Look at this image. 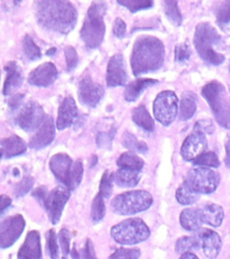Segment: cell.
<instances>
[{"label": "cell", "instance_id": "obj_1", "mask_svg": "<svg viewBox=\"0 0 230 259\" xmlns=\"http://www.w3.org/2000/svg\"><path fill=\"white\" fill-rule=\"evenodd\" d=\"M37 23L47 30L68 34L77 24V11L70 2H35Z\"/></svg>", "mask_w": 230, "mask_h": 259}, {"label": "cell", "instance_id": "obj_2", "mask_svg": "<svg viewBox=\"0 0 230 259\" xmlns=\"http://www.w3.org/2000/svg\"><path fill=\"white\" fill-rule=\"evenodd\" d=\"M165 47L163 42L152 35H141L136 40L131 56L134 76L155 72L164 63Z\"/></svg>", "mask_w": 230, "mask_h": 259}, {"label": "cell", "instance_id": "obj_3", "mask_svg": "<svg viewBox=\"0 0 230 259\" xmlns=\"http://www.w3.org/2000/svg\"><path fill=\"white\" fill-rule=\"evenodd\" d=\"M222 44V36L217 29L207 22L199 23L194 34V46L203 61L219 66L225 61V56L217 51Z\"/></svg>", "mask_w": 230, "mask_h": 259}, {"label": "cell", "instance_id": "obj_4", "mask_svg": "<svg viewBox=\"0 0 230 259\" xmlns=\"http://www.w3.org/2000/svg\"><path fill=\"white\" fill-rule=\"evenodd\" d=\"M107 11V5L104 2H94L87 11L84 23L80 31L81 39L88 49H96L101 46L106 32L104 16Z\"/></svg>", "mask_w": 230, "mask_h": 259}, {"label": "cell", "instance_id": "obj_5", "mask_svg": "<svg viewBox=\"0 0 230 259\" xmlns=\"http://www.w3.org/2000/svg\"><path fill=\"white\" fill-rule=\"evenodd\" d=\"M201 95L219 124L230 130V94L225 86L219 81L208 82L202 88Z\"/></svg>", "mask_w": 230, "mask_h": 259}, {"label": "cell", "instance_id": "obj_6", "mask_svg": "<svg viewBox=\"0 0 230 259\" xmlns=\"http://www.w3.org/2000/svg\"><path fill=\"white\" fill-rule=\"evenodd\" d=\"M110 233L116 243L130 246L148 240L151 235V230L142 219L132 218L114 225Z\"/></svg>", "mask_w": 230, "mask_h": 259}, {"label": "cell", "instance_id": "obj_7", "mask_svg": "<svg viewBox=\"0 0 230 259\" xmlns=\"http://www.w3.org/2000/svg\"><path fill=\"white\" fill-rule=\"evenodd\" d=\"M153 204V196L144 190L130 191L119 194L111 202L114 212L121 215H132L149 209Z\"/></svg>", "mask_w": 230, "mask_h": 259}, {"label": "cell", "instance_id": "obj_8", "mask_svg": "<svg viewBox=\"0 0 230 259\" xmlns=\"http://www.w3.org/2000/svg\"><path fill=\"white\" fill-rule=\"evenodd\" d=\"M185 182L197 194H211L220 183L218 172L206 167H197L188 172Z\"/></svg>", "mask_w": 230, "mask_h": 259}, {"label": "cell", "instance_id": "obj_9", "mask_svg": "<svg viewBox=\"0 0 230 259\" xmlns=\"http://www.w3.org/2000/svg\"><path fill=\"white\" fill-rule=\"evenodd\" d=\"M155 118L163 125H170L178 113V98L174 92L165 91L160 93L154 102Z\"/></svg>", "mask_w": 230, "mask_h": 259}, {"label": "cell", "instance_id": "obj_10", "mask_svg": "<svg viewBox=\"0 0 230 259\" xmlns=\"http://www.w3.org/2000/svg\"><path fill=\"white\" fill-rule=\"evenodd\" d=\"M46 115L41 106L35 101L25 103L18 112L15 121L25 132H32L43 123Z\"/></svg>", "mask_w": 230, "mask_h": 259}, {"label": "cell", "instance_id": "obj_11", "mask_svg": "<svg viewBox=\"0 0 230 259\" xmlns=\"http://www.w3.org/2000/svg\"><path fill=\"white\" fill-rule=\"evenodd\" d=\"M70 195L71 191L66 186H57L49 192L44 206L48 213L49 220L53 225H56L60 221L62 211H64Z\"/></svg>", "mask_w": 230, "mask_h": 259}, {"label": "cell", "instance_id": "obj_12", "mask_svg": "<svg viewBox=\"0 0 230 259\" xmlns=\"http://www.w3.org/2000/svg\"><path fill=\"white\" fill-rule=\"evenodd\" d=\"M26 223L22 214H15L2 222L0 227V246L8 249L13 246L25 229Z\"/></svg>", "mask_w": 230, "mask_h": 259}, {"label": "cell", "instance_id": "obj_13", "mask_svg": "<svg viewBox=\"0 0 230 259\" xmlns=\"http://www.w3.org/2000/svg\"><path fill=\"white\" fill-rule=\"evenodd\" d=\"M105 95L103 86L91 80L90 77H84L79 83V100L90 108L97 107Z\"/></svg>", "mask_w": 230, "mask_h": 259}, {"label": "cell", "instance_id": "obj_14", "mask_svg": "<svg viewBox=\"0 0 230 259\" xmlns=\"http://www.w3.org/2000/svg\"><path fill=\"white\" fill-rule=\"evenodd\" d=\"M207 148V140L204 134L193 131L188 136L180 148V155L186 161H194L197 157L205 153Z\"/></svg>", "mask_w": 230, "mask_h": 259}, {"label": "cell", "instance_id": "obj_15", "mask_svg": "<svg viewBox=\"0 0 230 259\" xmlns=\"http://www.w3.org/2000/svg\"><path fill=\"white\" fill-rule=\"evenodd\" d=\"M55 139V123L52 116L47 115L37 128L36 133L29 140V147L32 149H43L50 145Z\"/></svg>", "mask_w": 230, "mask_h": 259}, {"label": "cell", "instance_id": "obj_16", "mask_svg": "<svg viewBox=\"0 0 230 259\" xmlns=\"http://www.w3.org/2000/svg\"><path fill=\"white\" fill-rule=\"evenodd\" d=\"M128 80L127 70H125L123 56L121 54L113 55L107 67L106 83L109 88H116V86H123Z\"/></svg>", "mask_w": 230, "mask_h": 259}, {"label": "cell", "instance_id": "obj_17", "mask_svg": "<svg viewBox=\"0 0 230 259\" xmlns=\"http://www.w3.org/2000/svg\"><path fill=\"white\" fill-rule=\"evenodd\" d=\"M58 77V71L52 62H45L34 69L28 76V83L38 88H48Z\"/></svg>", "mask_w": 230, "mask_h": 259}, {"label": "cell", "instance_id": "obj_18", "mask_svg": "<svg viewBox=\"0 0 230 259\" xmlns=\"http://www.w3.org/2000/svg\"><path fill=\"white\" fill-rule=\"evenodd\" d=\"M74 161L66 153H59L54 155L49 162V167L52 174L64 186H67L71 172L73 169Z\"/></svg>", "mask_w": 230, "mask_h": 259}, {"label": "cell", "instance_id": "obj_19", "mask_svg": "<svg viewBox=\"0 0 230 259\" xmlns=\"http://www.w3.org/2000/svg\"><path fill=\"white\" fill-rule=\"evenodd\" d=\"M78 117V108L72 97H67L61 102L58 108L56 127L59 131L70 127Z\"/></svg>", "mask_w": 230, "mask_h": 259}, {"label": "cell", "instance_id": "obj_20", "mask_svg": "<svg viewBox=\"0 0 230 259\" xmlns=\"http://www.w3.org/2000/svg\"><path fill=\"white\" fill-rule=\"evenodd\" d=\"M18 259H43L38 231L31 230L27 233L24 244L18 252Z\"/></svg>", "mask_w": 230, "mask_h": 259}, {"label": "cell", "instance_id": "obj_21", "mask_svg": "<svg viewBox=\"0 0 230 259\" xmlns=\"http://www.w3.org/2000/svg\"><path fill=\"white\" fill-rule=\"evenodd\" d=\"M5 71L7 77L4 83L3 93L5 96H10L16 92L23 83V73L16 61H10L6 64Z\"/></svg>", "mask_w": 230, "mask_h": 259}, {"label": "cell", "instance_id": "obj_22", "mask_svg": "<svg viewBox=\"0 0 230 259\" xmlns=\"http://www.w3.org/2000/svg\"><path fill=\"white\" fill-rule=\"evenodd\" d=\"M199 240L206 257L215 259L219 255L222 248V241L217 232L211 229H204L199 233Z\"/></svg>", "mask_w": 230, "mask_h": 259}, {"label": "cell", "instance_id": "obj_23", "mask_svg": "<svg viewBox=\"0 0 230 259\" xmlns=\"http://www.w3.org/2000/svg\"><path fill=\"white\" fill-rule=\"evenodd\" d=\"M2 159H11L20 155L25 154L27 150V144L25 141L17 136L13 135L2 139Z\"/></svg>", "mask_w": 230, "mask_h": 259}, {"label": "cell", "instance_id": "obj_24", "mask_svg": "<svg viewBox=\"0 0 230 259\" xmlns=\"http://www.w3.org/2000/svg\"><path fill=\"white\" fill-rule=\"evenodd\" d=\"M202 223L213 227H219L224 219L223 207L216 203H208L198 209Z\"/></svg>", "mask_w": 230, "mask_h": 259}, {"label": "cell", "instance_id": "obj_25", "mask_svg": "<svg viewBox=\"0 0 230 259\" xmlns=\"http://www.w3.org/2000/svg\"><path fill=\"white\" fill-rule=\"evenodd\" d=\"M156 83H158L157 80L150 79V78H138L130 82L124 91L125 101L135 102L146 89Z\"/></svg>", "mask_w": 230, "mask_h": 259}, {"label": "cell", "instance_id": "obj_26", "mask_svg": "<svg viewBox=\"0 0 230 259\" xmlns=\"http://www.w3.org/2000/svg\"><path fill=\"white\" fill-rule=\"evenodd\" d=\"M113 183L122 188H134L136 187L141 179L140 171L121 169L119 168L114 174H112Z\"/></svg>", "mask_w": 230, "mask_h": 259}, {"label": "cell", "instance_id": "obj_27", "mask_svg": "<svg viewBox=\"0 0 230 259\" xmlns=\"http://www.w3.org/2000/svg\"><path fill=\"white\" fill-rule=\"evenodd\" d=\"M197 98L192 92H185L179 103V119L189 120L193 117L197 109Z\"/></svg>", "mask_w": 230, "mask_h": 259}, {"label": "cell", "instance_id": "obj_28", "mask_svg": "<svg viewBox=\"0 0 230 259\" xmlns=\"http://www.w3.org/2000/svg\"><path fill=\"white\" fill-rule=\"evenodd\" d=\"M132 119L138 126L143 128L144 131H148V132L155 131V127H156L155 120L153 119V117L151 116V114L149 113L148 109H146L144 105H140L134 108L132 112Z\"/></svg>", "mask_w": 230, "mask_h": 259}, {"label": "cell", "instance_id": "obj_29", "mask_svg": "<svg viewBox=\"0 0 230 259\" xmlns=\"http://www.w3.org/2000/svg\"><path fill=\"white\" fill-rule=\"evenodd\" d=\"M179 221L181 227L188 231H196L200 228L202 224L199 210L195 208L183 209L180 213Z\"/></svg>", "mask_w": 230, "mask_h": 259}, {"label": "cell", "instance_id": "obj_30", "mask_svg": "<svg viewBox=\"0 0 230 259\" xmlns=\"http://www.w3.org/2000/svg\"><path fill=\"white\" fill-rule=\"evenodd\" d=\"M116 164L121 169L140 171L144 166V161L135 153L127 152V153L121 154L117 158Z\"/></svg>", "mask_w": 230, "mask_h": 259}, {"label": "cell", "instance_id": "obj_31", "mask_svg": "<svg viewBox=\"0 0 230 259\" xmlns=\"http://www.w3.org/2000/svg\"><path fill=\"white\" fill-rule=\"evenodd\" d=\"M199 196V194L194 192L185 181L176 190L175 194L176 200L182 205H191L195 203L196 201H198Z\"/></svg>", "mask_w": 230, "mask_h": 259}, {"label": "cell", "instance_id": "obj_32", "mask_svg": "<svg viewBox=\"0 0 230 259\" xmlns=\"http://www.w3.org/2000/svg\"><path fill=\"white\" fill-rule=\"evenodd\" d=\"M121 143L124 147L129 148L132 152H136V153H141L144 154L148 152V145L144 141H141L139 139L136 138V136H134L133 134L129 133V132H125L122 136L121 139Z\"/></svg>", "mask_w": 230, "mask_h": 259}, {"label": "cell", "instance_id": "obj_33", "mask_svg": "<svg viewBox=\"0 0 230 259\" xmlns=\"http://www.w3.org/2000/svg\"><path fill=\"white\" fill-rule=\"evenodd\" d=\"M199 237L196 236H183L177 240L175 244V251L177 253H188L193 250H197L200 246Z\"/></svg>", "mask_w": 230, "mask_h": 259}, {"label": "cell", "instance_id": "obj_34", "mask_svg": "<svg viewBox=\"0 0 230 259\" xmlns=\"http://www.w3.org/2000/svg\"><path fill=\"white\" fill-rule=\"evenodd\" d=\"M106 214V206L105 202H104V197L100 193L97 194V196L94 198L93 204H91V212L90 217L94 223L101 222Z\"/></svg>", "mask_w": 230, "mask_h": 259}, {"label": "cell", "instance_id": "obj_35", "mask_svg": "<svg viewBox=\"0 0 230 259\" xmlns=\"http://www.w3.org/2000/svg\"><path fill=\"white\" fill-rule=\"evenodd\" d=\"M83 172H84V167H83L82 161L81 160L74 161L71 176L66 186L67 188L70 189V191H74L81 184L82 178H83Z\"/></svg>", "mask_w": 230, "mask_h": 259}, {"label": "cell", "instance_id": "obj_36", "mask_svg": "<svg viewBox=\"0 0 230 259\" xmlns=\"http://www.w3.org/2000/svg\"><path fill=\"white\" fill-rule=\"evenodd\" d=\"M164 11L166 16L168 17L170 22H172L175 26H179L181 24V14L178 9V3L177 2H164L163 3Z\"/></svg>", "mask_w": 230, "mask_h": 259}, {"label": "cell", "instance_id": "obj_37", "mask_svg": "<svg viewBox=\"0 0 230 259\" xmlns=\"http://www.w3.org/2000/svg\"><path fill=\"white\" fill-rule=\"evenodd\" d=\"M117 4L127 8L131 13L148 10L154 6V2L152 0H118Z\"/></svg>", "mask_w": 230, "mask_h": 259}, {"label": "cell", "instance_id": "obj_38", "mask_svg": "<svg viewBox=\"0 0 230 259\" xmlns=\"http://www.w3.org/2000/svg\"><path fill=\"white\" fill-rule=\"evenodd\" d=\"M23 50L29 60L34 61L41 57L40 49L29 35H25L23 38Z\"/></svg>", "mask_w": 230, "mask_h": 259}, {"label": "cell", "instance_id": "obj_39", "mask_svg": "<svg viewBox=\"0 0 230 259\" xmlns=\"http://www.w3.org/2000/svg\"><path fill=\"white\" fill-rule=\"evenodd\" d=\"M194 164L201 167H212L217 168L220 166V161L218 156L214 152H205L199 157H197L194 161Z\"/></svg>", "mask_w": 230, "mask_h": 259}, {"label": "cell", "instance_id": "obj_40", "mask_svg": "<svg viewBox=\"0 0 230 259\" xmlns=\"http://www.w3.org/2000/svg\"><path fill=\"white\" fill-rule=\"evenodd\" d=\"M71 232L64 228L58 234V242L62 253V259H68L71 252Z\"/></svg>", "mask_w": 230, "mask_h": 259}, {"label": "cell", "instance_id": "obj_41", "mask_svg": "<svg viewBox=\"0 0 230 259\" xmlns=\"http://www.w3.org/2000/svg\"><path fill=\"white\" fill-rule=\"evenodd\" d=\"M113 190V179L112 175L109 174V171H105L102 177L100 183V194L104 197V199H107L111 196Z\"/></svg>", "mask_w": 230, "mask_h": 259}, {"label": "cell", "instance_id": "obj_42", "mask_svg": "<svg viewBox=\"0 0 230 259\" xmlns=\"http://www.w3.org/2000/svg\"><path fill=\"white\" fill-rule=\"evenodd\" d=\"M47 247L48 253L51 259H58L59 257V246L57 242V236L54 229H50L47 235Z\"/></svg>", "mask_w": 230, "mask_h": 259}, {"label": "cell", "instance_id": "obj_43", "mask_svg": "<svg viewBox=\"0 0 230 259\" xmlns=\"http://www.w3.org/2000/svg\"><path fill=\"white\" fill-rule=\"evenodd\" d=\"M33 179L31 177H25L22 179V181H20L16 186H15V194L17 197H22L25 196L26 194L29 193L33 186Z\"/></svg>", "mask_w": 230, "mask_h": 259}, {"label": "cell", "instance_id": "obj_44", "mask_svg": "<svg viewBox=\"0 0 230 259\" xmlns=\"http://www.w3.org/2000/svg\"><path fill=\"white\" fill-rule=\"evenodd\" d=\"M216 17L220 24L230 23V2L220 3L216 11Z\"/></svg>", "mask_w": 230, "mask_h": 259}, {"label": "cell", "instance_id": "obj_45", "mask_svg": "<svg viewBox=\"0 0 230 259\" xmlns=\"http://www.w3.org/2000/svg\"><path fill=\"white\" fill-rule=\"evenodd\" d=\"M140 257L139 249L120 248L116 250L109 259H138Z\"/></svg>", "mask_w": 230, "mask_h": 259}, {"label": "cell", "instance_id": "obj_46", "mask_svg": "<svg viewBox=\"0 0 230 259\" xmlns=\"http://www.w3.org/2000/svg\"><path fill=\"white\" fill-rule=\"evenodd\" d=\"M65 55H66V61H67V70L68 72H72L78 66V62H79L78 53L74 47L69 46L65 49Z\"/></svg>", "mask_w": 230, "mask_h": 259}, {"label": "cell", "instance_id": "obj_47", "mask_svg": "<svg viewBox=\"0 0 230 259\" xmlns=\"http://www.w3.org/2000/svg\"><path fill=\"white\" fill-rule=\"evenodd\" d=\"M76 259H98L91 240H86L85 246L83 247L80 252H78V256Z\"/></svg>", "mask_w": 230, "mask_h": 259}, {"label": "cell", "instance_id": "obj_48", "mask_svg": "<svg viewBox=\"0 0 230 259\" xmlns=\"http://www.w3.org/2000/svg\"><path fill=\"white\" fill-rule=\"evenodd\" d=\"M191 56L190 47L187 44H178L175 47V60L177 62L187 61Z\"/></svg>", "mask_w": 230, "mask_h": 259}, {"label": "cell", "instance_id": "obj_49", "mask_svg": "<svg viewBox=\"0 0 230 259\" xmlns=\"http://www.w3.org/2000/svg\"><path fill=\"white\" fill-rule=\"evenodd\" d=\"M214 123L210 119H201L195 123L194 131L200 132L202 134H212L214 132Z\"/></svg>", "mask_w": 230, "mask_h": 259}, {"label": "cell", "instance_id": "obj_50", "mask_svg": "<svg viewBox=\"0 0 230 259\" xmlns=\"http://www.w3.org/2000/svg\"><path fill=\"white\" fill-rule=\"evenodd\" d=\"M113 137H114L113 130H111V131H109L107 133H100V134H98L97 139H96L97 145L99 147H107V146L110 147Z\"/></svg>", "mask_w": 230, "mask_h": 259}, {"label": "cell", "instance_id": "obj_51", "mask_svg": "<svg viewBox=\"0 0 230 259\" xmlns=\"http://www.w3.org/2000/svg\"><path fill=\"white\" fill-rule=\"evenodd\" d=\"M127 32V25L123 22L121 18H116L113 24V33L116 37L122 38Z\"/></svg>", "mask_w": 230, "mask_h": 259}, {"label": "cell", "instance_id": "obj_52", "mask_svg": "<svg viewBox=\"0 0 230 259\" xmlns=\"http://www.w3.org/2000/svg\"><path fill=\"white\" fill-rule=\"evenodd\" d=\"M48 190H47V188L45 187V186H40V187H38V188H36L33 192H32V196L41 204V205H44V203H45V200H46V198H47V196H48Z\"/></svg>", "mask_w": 230, "mask_h": 259}, {"label": "cell", "instance_id": "obj_53", "mask_svg": "<svg viewBox=\"0 0 230 259\" xmlns=\"http://www.w3.org/2000/svg\"><path fill=\"white\" fill-rule=\"evenodd\" d=\"M23 99H24V95H21V94H16V95H13L9 101H8V104H9V107L11 110H16L18 109V108L21 107V104H22L23 102Z\"/></svg>", "mask_w": 230, "mask_h": 259}, {"label": "cell", "instance_id": "obj_54", "mask_svg": "<svg viewBox=\"0 0 230 259\" xmlns=\"http://www.w3.org/2000/svg\"><path fill=\"white\" fill-rule=\"evenodd\" d=\"M226 157H225V165L227 168H230V135H228L227 137V141H226Z\"/></svg>", "mask_w": 230, "mask_h": 259}, {"label": "cell", "instance_id": "obj_55", "mask_svg": "<svg viewBox=\"0 0 230 259\" xmlns=\"http://www.w3.org/2000/svg\"><path fill=\"white\" fill-rule=\"evenodd\" d=\"M0 204H2V213H4L5 210L12 204V199L7 195H2V202H0Z\"/></svg>", "mask_w": 230, "mask_h": 259}, {"label": "cell", "instance_id": "obj_56", "mask_svg": "<svg viewBox=\"0 0 230 259\" xmlns=\"http://www.w3.org/2000/svg\"><path fill=\"white\" fill-rule=\"evenodd\" d=\"M179 259H199V258L195 254L188 252V253H183Z\"/></svg>", "mask_w": 230, "mask_h": 259}, {"label": "cell", "instance_id": "obj_57", "mask_svg": "<svg viewBox=\"0 0 230 259\" xmlns=\"http://www.w3.org/2000/svg\"><path fill=\"white\" fill-rule=\"evenodd\" d=\"M56 52V48H52V49H50L49 51H47V55H52V54H54Z\"/></svg>", "mask_w": 230, "mask_h": 259}, {"label": "cell", "instance_id": "obj_58", "mask_svg": "<svg viewBox=\"0 0 230 259\" xmlns=\"http://www.w3.org/2000/svg\"><path fill=\"white\" fill-rule=\"evenodd\" d=\"M229 72H230V63H229Z\"/></svg>", "mask_w": 230, "mask_h": 259}]
</instances>
